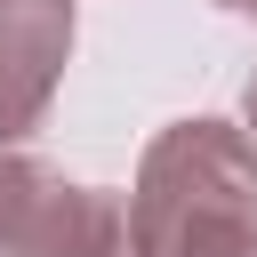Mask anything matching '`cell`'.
<instances>
[{"label": "cell", "mask_w": 257, "mask_h": 257, "mask_svg": "<svg viewBox=\"0 0 257 257\" xmlns=\"http://www.w3.org/2000/svg\"><path fill=\"white\" fill-rule=\"evenodd\" d=\"M217 8H233V16H257V0H217Z\"/></svg>", "instance_id": "5"}, {"label": "cell", "mask_w": 257, "mask_h": 257, "mask_svg": "<svg viewBox=\"0 0 257 257\" xmlns=\"http://www.w3.org/2000/svg\"><path fill=\"white\" fill-rule=\"evenodd\" d=\"M120 201L137 257H257V145L241 120H169Z\"/></svg>", "instance_id": "1"}, {"label": "cell", "mask_w": 257, "mask_h": 257, "mask_svg": "<svg viewBox=\"0 0 257 257\" xmlns=\"http://www.w3.org/2000/svg\"><path fill=\"white\" fill-rule=\"evenodd\" d=\"M0 257H137L128 201L48 169L24 145H0Z\"/></svg>", "instance_id": "2"}, {"label": "cell", "mask_w": 257, "mask_h": 257, "mask_svg": "<svg viewBox=\"0 0 257 257\" xmlns=\"http://www.w3.org/2000/svg\"><path fill=\"white\" fill-rule=\"evenodd\" d=\"M241 128H249V145H257V64H249V88H241Z\"/></svg>", "instance_id": "4"}, {"label": "cell", "mask_w": 257, "mask_h": 257, "mask_svg": "<svg viewBox=\"0 0 257 257\" xmlns=\"http://www.w3.org/2000/svg\"><path fill=\"white\" fill-rule=\"evenodd\" d=\"M72 0H0V145H24L72 64Z\"/></svg>", "instance_id": "3"}]
</instances>
